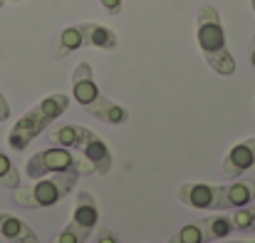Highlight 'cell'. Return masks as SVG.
<instances>
[{
	"label": "cell",
	"instance_id": "5",
	"mask_svg": "<svg viewBox=\"0 0 255 243\" xmlns=\"http://www.w3.org/2000/svg\"><path fill=\"white\" fill-rule=\"evenodd\" d=\"M77 181H80V174L75 171L47 174L42 179H35L32 186H17L12 194V201L22 209H50L65 196H70Z\"/></svg>",
	"mask_w": 255,
	"mask_h": 243
},
{
	"label": "cell",
	"instance_id": "6",
	"mask_svg": "<svg viewBox=\"0 0 255 243\" xmlns=\"http://www.w3.org/2000/svg\"><path fill=\"white\" fill-rule=\"evenodd\" d=\"M119 45V37L112 27L102 25V22H77L72 27H65L57 37H55V57L62 60L67 55H72L75 50L82 47H99V50H114Z\"/></svg>",
	"mask_w": 255,
	"mask_h": 243
},
{
	"label": "cell",
	"instance_id": "10",
	"mask_svg": "<svg viewBox=\"0 0 255 243\" xmlns=\"http://www.w3.org/2000/svg\"><path fill=\"white\" fill-rule=\"evenodd\" d=\"M253 166H255V137H251V139L236 144V147L226 154V159L221 164V171H223V176H228V179H238V176H243L246 171H251Z\"/></svg>",
	"mask_w": 255,
	"mask_h": 243
},
{
	"label": "cell",
	"instance_id": "8",
	"mask_svg": "<svg viewBox=\"0 0 255 243\" xmlns=\"http://www.w3.org/2000/svg\"><path fill=\"white\" fill-rule=\"evenodd\" d=\"M97 221H99V206L94 196L89 191H80L70 224L52 239V243H87V239L97 229Z\"/></svg>",
	"mask_w": 255,
	"mask_h": 243
},
{
	"label": "cell",
	"instance_id": "25",
	"mask_svg": "<svg viewBox=\"0 0 255 243\" xmlns=\"http://www.w3.org/2000/svg\"><path fill=\"white\" fill-rule=\"evenodd\" d=\"M12 2H20V0H12Z\"/></svg>",
	"mask_w": 255,
	"mask_h": 243
},
{
	"label": "cell",
	"instance_id": "27",
	"mask_svg": "<svg viewBox=\"0 0 255 243\" xmlns=\"http://www.w3.org/2000/svg\"><path fill=\"white\" fill-rule=\"evenodd\" d=\"M253 107H255V99H253Z\"/></svg>",
	"mask_w": 255,
	"mask_h": 243
},
{
	"label": "cell",
	"instance_id": "2",
	"mask_svg": "<svg viewBox=\"0 0 255 243\" xmlns=\"http://www.w3.org/2000/svg\"><path fill=\"white\" fill-rule=\"evenodd\" d=\"M72 97L85 109L89 117L104 122V124H124L129 122V109L107 99L102 89L94 82V72L89 62H80L72 70Z\"/></svg>",
	"mask_w": 255,
	"mask_h": 243
},
{
	"label": "cell",
	"instance_id": "20",
	"mask_svg": "<svg viewBox=\"0 0 255 243\" xmlns=\"http://www.w3.org/2000/svg\"><path fill=\"white\" fill-rule=\"evenodd\" d=\"M248 57H251V65H253V70H255V32H253V37H251V45H248Z\"/></svg>",
	"mask_w": 255,
	"mask_h": 243
},
{
	"label": "cell",
	"instance_id": "24",
	"mask_svg": "<svg viewBox=\"0 0 255 243\" xmlns=\"http://www.w3.org/2000/svg\"><path fill=\"white\" fill-rule=\"evenodd\" d=\"M2 2H5V0H0V7H2Z\"/></svg>",
	"mask_w": 255,
	"mask_h": 243
},
{
	"label": "cell",
	"instance_id": "12",
	"mask_svg": "<svg viewBox=\"0 0 255 243\" xmlns=\"http://www.w3.org/2000/svg\"><path fill=\"white\" fill-rule=\"evenodd\" d=\"M0 236H2L5 241H10V243L37 239V234H35L25 221H20V219L12 216V214H0Z\"/></svg>",
	"mask_w": 255,
	"mask_h": 243
},
{
	"label": "cell",
	"instance_id": "19",
	"mask_svg": "<svg viewBox=\"0 0 255 243\" xmlns=\"http://www.w3.org/2000/svg\"><path fill=\"white\" fill-rule=\"evenodd\" d=\"M10 119V104L5 99V94L0 92V122H7Z\"/></svg>",
	"mask_w": 255,
	"mask_h": 243
},
{
	"label": "cell",
	"instance_id": "22",
	"mask_svg": "<svg viewBox=\"0 0 255 243\" xmlns=\"http://www.w3.org/2000/svg\"><path fill=\"white\" fill-rule=\"evenodd\" d=\"M228 243H255V241H228Z\"/></svg>",
	"mask_w": 255,
	"mask_h": 243
},
{
	"label": "cell",
	"instance_id": "14",
	"mask_svg": "<svg viewBox=\"0 0 255 243\" xmlns=\"http://www.w3.org/2000/svg\"><path fill=\"white\" fill-rule=\"evenodd\" d=\"M169 243H211L201 219L193 221V224H186L183 229H178V234H173L169 239Z\"/></svg>",
	"mask_w": 255,
	"mask_h": 243
},
{
	"label": "cell",
	"instance_id": "11",
	"mask_svg": "<svg viewBox=\"0 0 255 243\" xmlns=\"http://www.w3.org/2000/svg\"><path fill=\"white\" fill-rule=\"evenodd\" d=\"M255 201V179L253 176H238L233 179V184L226 186V211L233 209H243L251 206Z\"/></svg>",
	"mask_w": 255,
	"mask_h": 243
},
{
	"label": "cell",
	"instance_id": "3",
	"mask_svg": "<svg viewBox=\"0 0 255 243\" xmlns=\"http://www.w3.org/2000/svg\"><path fill=\"white\" fill-rule=\"evenodd\" d=\"M67 107H70V97H67V94H60V92L47 94L45 99H40V102H37L32 109H27V112L15 122V127L10 129V134H7L10 149L25 152L57 117H62V114L67 112Z\"/></svg>",
	"mask_w": 255,
	"mask_h": 243
},
{
	"label": "cell",
	"instance_id": "26",
	"mask_svg": "<svg viewBox=\"0 0 255 243\" xmlns=\"http://www.w3.org/2000/svg\"><path fill=\"white\" fill-rule=\"evenodd\" d=\"M253 209H255V201H253Z\"/></svg>",
	"mask_w": 255,
	"mask_h": 243
},
{
	"label": "cell",
	"instance_id": "15",
	"mask_svg": "<svg viewBox=\"0 0 255 243\" xmlns=\"http://www.w3.org/2000/svg\"><path fill=\"white\" fill-rule=\"evenodd\" d=\"M0 186H5V189H17L20 186V171H17V166L12 164V159L0 149Z\"/></svg>",
	"mask_w": 255,
	"mask_h": 243
},
{
	"label": "cell",
	"instance_id": "17",
	"mask_svg": "<svg viewBox=\"0 0 255 243\" xmlns=\"http://www.w3.org/2000/svg\"><path fill=\"white\" fill-rule=\"evenodd\" d=\"M94 243H122L109 229H99L97 231V236H94Z\"/></svg>",
	"mask_w": 255,
	"mask_h": 243
},
{
	"label": "cell",
	"instance_id": "7",
	"mask_svg": "<svg viewBox=\"0 0 255 243\" xmlns=\"http://www.w3.org/2000/svg\"><path fill=\"white\" fill-rule=\"evenodd\" d=\"M62 171H75L80 176L87 174H94L92 164L87 162L85 157L75 154L72 149L67 147H50V149H42L37 154H32L27 164H25V174L35 181V179H42L47 174H62Z\"/></svg>",
	"mask_w": 255,
	"mask_h": 243
},
{
	"label": "cell",
	"instance_id": "1",
	"mask_svg": "<svg viewBox=\"0 0 255 243\" xmlns=\"http://www.w3.org/2000/svg\"><path fill=\"white\" fill-rule=\"evenodd\" d=\"M196 40L201 47V55L206 60V65L221 75V77H231L236 72V57L228 50L226 42V32H223V22L221 15L213 5H203L198 10V20H196Z\"/></svg>",
	"mask_w": 255,
	"mask_h": 243
},
{
	"label": "cell",
	"instance_id": "9",
	"mask_svg": "<svg viewBox=\"0 0 255 243\" xmlns=\"http://www.w3.org/2000/svg\"><path fill=\"white\" fill-rule=\"evenodd\" d=\"M176 199L188 209L198 211H226V186L203 184V181H186L176 189Z\"/></svg>",
	"mask_w": 255,
	"mask_h": 243
},
{
	"label": "cell",
	"instance_id": "21",
	"mask_svg": "<svg viewBox=\"0 0 255 243\" xmlns=\"http://www.w3.org/2000/svg\"><path fill=\"white\" fill-rule=\"evenodd\" d=\"M17 243H40L37 239H27V241H17Z\"/></svg>",
	"mask_w": 255,
	"mask_h": 243
},
{
	"label": "cell",
	"instance_id": "16",
	"mask_svg": "<svg viewBox=\"0 0 255 243\" xmlns=\"http://www.w3.org/2000/svg\"><path fill=\"white\" fill-rule=\"evenodd\" d=\"M236 231H255V209L251 206H243V209H233V214H228Z\"/></svg>",
	"mask_w": 255,
	"mask_h": 243
},
{
	"label": "cell",
	"instance_id": "23",
	"mask_svg": "<svg viewBox=\"0 0 255 243\" xmlns=\"http://www.w3.org/2000/svg\"><path fill=\"white\" fill-rule=\"evenodd\" d=\"M251 7H253V12H255V0H251Z\"/></svg>",
	"mask_w": 255,
	"mask_h": 243
},
{
	"label": "cell",
	"instance_id": "13",
	"mask_svg": "<svg viewBox=\"0 0 255 243\" xmlns=\"http://www.w3.org/2000/svg\"><path fill=\"white\" fill-rule=\"evenodd\" d=\"M201 224H203V229H206V234H208L211 243L221 241V239H228L231 234H236V226H233V221H231L228 214H213V216H206V219H201Z\"/></svg>",
	"mask_w": 255,
	"mask_h": 243
},
{
	"label": "cell",
	"instance_id": "4",
	"mask_svg": "<svg viewBox=\"0 0 255 243\" xmlns=\"http://www.w3.org/2000/svg\"><path fill=\"white\" fill-rule=\"evenodd\" d=\"M45 137L52 147H67V149L77 152L80 157H85L92 164L94 174L107 176L112 171V152L97 132L80 127V124H57Z\"/></svg>",
	"mask_w": 255,
	"mask_h": 243
},
{
	"label": "cell",
	"instance_id": "18",
	"mask_svg": "<svg viewBox=\"0 0 255 243\" xmlns=\"http://www.w3.org/2000/svg\"><path fill=\"white\" fill-rule=\"evenodd\" d=\"M102 7L109 12V15H119L122 12V0H99Z\"/></svg>",
	"mask_w": 255,
	"mask_h": 243
}]
</instances>
